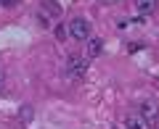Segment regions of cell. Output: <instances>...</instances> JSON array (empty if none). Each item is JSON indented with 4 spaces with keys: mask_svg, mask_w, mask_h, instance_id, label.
Instances as JSON below:
<instances>
[{
    "mask_svg": "<svg viewBox=\"0 0 159 129\" xmlns=\"http://www.w3.org/2000/svg\"><path fill=\"white\" fill-rule=\"evenodd\" d=\"M88 74V58L85 56H69L66 58V77L69 79H82Z\"/></svg>",
    "mask_w": 159,
    "mask_h": 129,
    "instance_id": "obj_1",
    "label": "cell"
},
{
    "mask_svg": "<svg viewBox=\"0 0 159 129\" xmlns=\"http://www.w3.org/2000/svg\"><path fill=\"white\" fill-rule=\"evenodd\" d=\"M138 116H141L148 127H151V124H159V106H157V100H143L141 106H138Z\"/></svg>",
    "mask_w": 159,
    "mask_h": 129,
    "instance_id": "obj_2",
    "label": "cell"
},
{
    "mask_svg": "<svg viewBox=\"0 0 159 129\" xmlns=\"http://www.w3.org/2000/svg\"><path fill=\"white\" fill-rule=\"evenodd\" d=\"M69 34H72L74 40H88L90 37V21L82 19V16L72 19V21H69Z\"/></svg>",
    "mask_w": 159,
    "mask_h": 129,
    "instance_id": "obj_3",
    "label": "cell"
},
{
    "mask_svg": "<svg viewBox=\"0 0 159 129\" xmlns=\"http://www.w3.org/2000/svg\"><path fill=\"white\" fill-rule=\"evenodd\" d=\"M157 6H159V0H135V11L141 16H151L157 11Z\"/></svg>",
    "mask_w": 159,
    "mask_h": 129,
    "instance_id": "obj_4",
    "label": "cell"
},
{
    "mask_svg": "<svg viewBox=\"0 0 159 129\" xmlns=\"http://www.w3.org/2000/svg\"><path fill=\"white\" fill-rule=\"evenodd\" d=\"M85 42H88V45H85V53H88L90 58L101 56V50H103V40H98V37H88Z\"/></svg>",
    "mask_w": 159,
    "mask_h": 129,
    "instance_id": "obj_5",
    "label": "cell"
},
{
    "mask_svg": "<svg viewBox=\"0 0 159 129\" xmlns=\"http://www.w3.org/2000/svg\"><path fill=\"white\" fill-rule=\"evenodd\" d=\"M125 129H148V124L135 113V116H127L125 119Z\"/></svg>",
    "mask_w": 159,
    "mask_h": 129,
    "instance_id": "obj_6",
    "label": "cell"
},
{
    "mask_svg": "<svg viewBox=\"0 0 159 129\" xmlns=\"http://www.w3.org/2000/svg\"><path fill=\"white\" fill-rule=\"evenodd\" d=\"M19 0H0V8H16Z\"/></svg>",
    "mask_w": 159,
    "mask_h": 129,
    "instance_id": "obj_7",
    "label": "cell"
},
{
    "mask_svg": "<svg viewBox=\"0 0 159 129\" xmlns=\"http://www.w3.org/2000/svg\"><path fill=\"white\" fill-rule=\"evenodd\" d=\"M103 6H111V3H119V0H101Z\"/></svg>",
    "mask_w": 159,
    "mask_h": 129,
    "instance_id": "obj_8",
    "label": "cell"
},
{
    "mask_svg": "<svg viewBox=\"0 0 159 129\" xmlns=\"http://www.w3.org/2000/svg\"><path fill=\"white\" fill-rule=\"evenodd\" d=\"M0 82H3V74H0Z\"/></svg>",
    "mask_w": 159,
    "mask_h": 129,
    "instance_id": "obj_9",
    "label": "cell"
}]
</instances>
